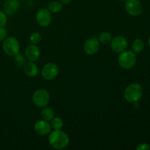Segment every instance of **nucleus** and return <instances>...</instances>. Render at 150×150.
Listing matches in <instances>:
<instances>
[{"mask_svg":"<svg viewBox=\"0 0 150 150\" xmlns=\"http://www.w3.org/2000/svg\"><path fill=\"white\" fill-rule=\"evenodd\" d=\"M48 143L54 149H63L68 146L70 139L65 132L61 130H54L49 133Z\"/></svg>","mask_w":150,"mask_h":150,"instance_id":"obj_1","label":"nucleus"},{"mask_svg":"<svg viewBox=\"0 0 150 150\" xmlns=\"http://www.w3.org/2000/svg\"><path fill=\"white\" fill-rule=\"evenodd\" d=\"M124 96L127 102L131 103L138 102L143 96V88L137 83H130L126 87Z\"/></svg>","mask_w":150,"mask_h":150,"instance_id":"obj_2","label":"nucleus"},{"mask_svg":"<svg viewBox=\"0 0 150 150\" xmlns=\"http://www.w3.org/2000/svg\"><path fill=\"white\" fill-rule=\"evenodd\" d=\"M137 61L136 54L132 51H124L120 53L118 57V64L125 70H130L133 68Z\"/></svg>","mask_w":150,"mask_h":150,"instance_id":"obj_3","label":"nucleus"},{"mask_svg":"<svg viewBox=\"0 0 150 150\" xmlns=\"http://www.w3.org/2000/svg\"><path fill=\"white\" fill-rule=\"evenodd\" d=\"M2 49L5 54L10 57H15L20 51V44L16 38L9 37L3 41Z\"/></svg>","mask_w":150,"mask_h":150,"instance_id":"obj_4","label":"nucleus"},{"mask_svg":"<svg viewBox=\"0 0 150 150\" xmlns=\"http://www.w3.org/2000/svg\"><path fill=\"white\" fill-rule=\"evenodd\" d=\"M34 105L39 108H43L48 105L50 101V94L46 89H40L35 91L32 97Z\"/></svg>","mask_w":150,"mask_h":150,"instance_id":"obj_5","label":"nucleus"},{"mask_svg":"<svg viewBox=\"0 0 150 150\" xmlns=\"http://www.w3.org/2000/svg\"><path fill=\"white\" fill-rule=\"evenodd\" d=\"M36 21L40 26L46 28L51 25L52 21L51 13L45 7L40 8L36 14Z\"/></svg>","mask_w":150,"mask_h":150,"instance_id":"obj_6","label":"nucleus"},{"mask_svg":"<svg viewBox=\"0 0 150 150\" xmlns=\"http://www.w3.org/2000/svg\"><path fill=\"white\" fill-rule=\"evenodd\" d=\"M59 67L53 62H48L42 67L41 75L44 79L47 81L54 80L59 75Z\"/></svg>","mask_w":150,"mask_h":150,"instance_id":"obj_7","label":"nucleus"},{"mask_svg":"<svg viewBox=\"0 0 150 150\" xmlns=\"http://www.w3.org/2000/svg\"><path fill=\"white\" fill-rule=\"evenodd\" d=\"M125 7L130 16H139L142 13L143 7L139 0H125Z\"/></svg>","mask_w":150,"mask_h":150,"instance_id":"obj_8","label":"nucleus"},{"mask_svg":"<svg viewBox=\"0 0 150 150\" xmlns=\"http://www.w3.org/2000/svg\"><path fill=\"white\" fill-rule=\"evenodd\" d=\"M110 45H111V49L114 52L120 54L127 49V41L124 36L118 35V36H116L112 38Z\"/></svg>","mask_w":150,"mask_h":150,"instance_id":"obj_9","label":"nucleus"},{"mask_svg":"<svg viewBox=\"0 0 150 150\" xmlns=\"http://www.w3.org/2000/svg\"><path fill=\"white\" fill-rule=\"evenodd\" d=\"M100 46V42L97 38H90L85 41L83 44V51L87 55H94L98 52Z\"/></svg>","mask_w":150,"mask_h":150,"instance_id":"obj_10","label":"nucleus"},{"mask_svg":"<svg viewBox=\"0 0 150 150\" xmlns=\"http://www.w3.org/2000/svg\"><path fill=\"white\" fill-rule=\"evenodd\" d=\"M34 130L40 136H46L51 132V127L48 121L44 120H38L34 125Z\"/></svg>","mask_w":150,"mask_h":150,"instance_id":"obj_11","label":"nucleus"},{"mask_svg":"<svg viewBox=\"0 0 150 150\" xmlns=\"http://www.w3.org/2000/svg\"><path fill=\"white\" fill-rule=\"evenodd\" d=\"M40 49L37 45L31 44L25 49V57L29 62H36L40 57Z\"/></svg>","mask_w":150,"mask_h":150,"instance_id":"obj_12","label":"nucleus"},{"mask_svg":"<svg viewBox=\"0 0 150 150\" xmlns=\"http://www.w3.org/2000/svg\"><path fill=\"white\" fill-rule=\"evenodd\" d=\"M20 8L19 0H5L4 2V12L8 16H13Z\"/></svg>","mask_w":150,"mask_h":150,"instance_id":"obj_13","label":"nucleus"},{"mask_svg":"<svg viewBox=\"0 0 150 150\" xmlns=\"http://www.w3.org/2000/svg\"><path fill=\"white\" fill-rule=\"evenodd\" d=\"M24 72L27 76L34 78L37 76L39 73V68L35 62H29L26 63L24 65Z\"/></svg>","mask_w":150,"mask_h":150,"instance_id":"obj_14","label":"nucleus"},{"mask_svg":"<svg viewBox=\"0 0 150 150\" xmlns=\"http://www.w3.org/2000/svg\"><path fill=\"white\" fill-rule=\"evenodd\" d=\"M42 108V109L41 110L40 115L42 120L50 122L55 117V112H54V111L51 108H48V107L45 106Z\"/></svg>","mask_w":150,"mask_h":150,"instance_id":"obj_15","label":"nucleus"},{"mask_svg":"<svg viewBox=\"0 0 150 150\" xmlns=\"http://www.w3.org/2000/svg\"><path fill=\"white\" fill-rule=\"evenodd\" d=\"M62 7H63V5L60 1H51V2H50L49 4H48L47 9H48L51 13H59L60 11H62Z\"/></svg>","mask_w":150,"mask_h":150,"instance_id":"obj_16","label":"nucleus"},{"mask_svg":"<svg viewBox=\"0 0 150 150\" xmlns=\"http://www.w3.org/2000/svg\"><path fill=\"white\" fill-rule=\"evenodd\" d=\"M144 48V42L141 39H136L132 43V49L135 54H140Z\"/></svg>","mask_w":150,"mask_h":150,"instance_id":"obj_17","label":"nucleus"},{"mask_svg":"<svg viewBox=\"0 0 150 150\" xmlns=\"http://www.w3.org/2000/svg\"><path fill=\"white\" fill-rule=\"evenodd\" d=\"M112 35L108 32H103L99 36V42L104 45H108L111 43V40H112Z\"/></svg>","mask_w":150,"mask_h":150,"instance_id":"obj_18","label":"nucleus"},{"mask_svg":"<svg viewBox=\"0 0 150 150\" xmlns=\"http://www.w3.org/2000/svg\"><path fill=\"white\" fill-rule=\"evenodd\" d=\"M50 122H51L50 125L53 130H62L64 125L63 120L60 117H54Z\"/></svg>","mask_w":150,"mask_h":150,"instance_id":"obj_19","label":"nucleus"},{"mask_svg":"<svg viewBox=\"0 0 150 150\" xmlns=\"http://www.w3.org/2000/svg\"><path fill=\"white\" fill-rule=\"evenodd\" d=\"M41 39H42L41 35L38 32H32L29 36V41L31 44H34V45H38L41 41Z\"/></svg>","mask_w":150,"mask_h":150,"instance_id":"obj_20","label":"nucleus"},{"mask_svg":"<svg viewBox=\"0 0 150 150\" xmlns=\"http://www.w3.org/2000/svg\"><path fill=\"white\" fill-rule=\"evenodd\" d=\"M15 61H16V63L18 66H23L25 65L26 64V62H25V59L23 57V56L21 54H18L15 56Z\"/></svg>","mask_w":150,"mask_h":150,"instance_id":"obj_21","label":"nucleus"},{"mask_svg":"<svg viewBox=\"0 0 150 150\" xmlns=\"http://www.w3.org/2000/svg\"><path fill=\"white\" fill-rule=\"evenodd\" d=\"M7 23V17L6 13L0 10V27H4Z\"/></svg>","mask_w":150,"mask_h":150,"instance_id":"obj_22","label":"nucleus"},{"mask_svg":"<svg viewBox=\"0 0 150 150\" xmlns=\"http://www.w3.org/2000/svg\"><path fill=\"white\" fill-rule=\"evenodd\" d=\"M7 37V30L4 27H0V42L4 41Z\"/></svg>","mask_w":150,"mask_h":150,"instance_id":"obj_23","label":"nucleus"},{"mask_svg":"<svg viewBox=\"0 0 150 150\" xmlns=\"http://www.w3.org/2000/svg\"><path fill=\"white\" fill-rule=\"evenodd\" d=\"M137 150H150V146L148 144L142 143L136 147Z\"/></svg>","mask_w":150,"mask_h":150,"instance_id":"obj_24","label":"nucleus"},{"mask_svg":"<svg viewBox=\"0 0 150 150\" xmlns=\"http://www.w3.org/2000/svg\"><path fill=\"white\" fill-rule=\"evenodd\" d=\"M72 1V0H60V2L62 4H69Z\"/></svg>","mask_w":150,"mask_h":150,"instance_id":"obj_25","label":"nucleus"},{"mask_svg":"<svg viewBox=\"0 0 150 150\" xmlns=\"http://www.w3.org/2000/svg\"><path fill=\"white\" fill-rule=\"evenodd\" d=\"M148 45H149V48H150V37H149V40H148Z\"/></svg>","mask_w":150,"mask_h":150,"instance_id":"obj_26","label":"nucleus"},{"mask_svg":"<svg viewBox=\"0 0 150 150\" xmlns=\"http://www.w3.org/2000/svg\"><path fill=\"white\" fill-rule=\"evenodd\" d=\"M118 1H125V0H118Z\"/></svg>","mask_w":150,"mask_h":150,"instance_id":"obj_27","label":"nucleus"}]
</instances>
